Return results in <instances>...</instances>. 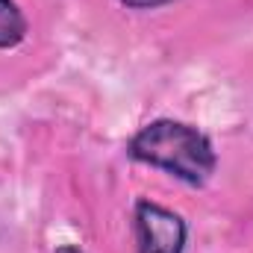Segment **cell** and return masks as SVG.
<instances>
[{
  "mask_svg": "<svg viewBox=\"0 0 253 253\" xmlns=\"http://www.w3.org/2000/svg\"><path fill=\"white\" fill-rule=\"evenodd\" d=\"M126 156L162 168L194 189L206 186L218 168V153L209 135L174 118H159L144 124L126 141Z\"/></svg>",
  "mask_w": 253,
  "mask_h": 253,
  "instance_id": "obj_1",
  "label": "cell"
},
{
  "mask_svg": "<svg viewBox=\"0 0 253 253\" xmlns=\"http://www.w3.org/2000/svg\"><path fill=\"white\" fill-rule=\"evenodd\" d=\"M135 236L138 253H183L189 242V227L180 212L159 206L153 200L135 203Z\"/></svg>",
  "mask_w": 253,
  "mask_h": 253,
  "instance_id": "obj_2",
  "label": "cell"
},
{
  "mask_svg": "<svg viewBox=\"0 0 253 253\" xmlns=\"http://www.w3.org/2000/svg\"><path fill=\"white\" fill-rule=\"evenodd\" d=\"M27 39V18L15 0H0V50H12Z\"/></svg>",
  "mask_w": 253,
  "mask_h": 253,
  "instance_id": "obj_3",
  "label": "cell"
},
{
  "mask_svg": "<svg viewBox=\"0 0 253 253\" xmlns=\"http://www.w3.org/2000/svg\"><path fill=\"white\" fill-rule=\"evenodd\" d=\"M126 9H159V6H168L174 0H121Z\"/></svg>",
  "mask_w": 253,
  "mask_h": 253,
  "instance_id": "obj_4",
  "label": "cell"
},
{
  "mask_svg": "<svg viewBox=\"0 0 253 253\" xmlns=\"http://www.w3.org/2000/svg\"><path fill=\"white\" fill-rule=\"evenodd\" d=\"M56 253H85V251L77 248V245H62V248H56Z\"/></svg>",
  "mask_w": 253,
  "mask_h": 253,
  "instance_id": "obj_5",
  "label": "cell"
}]
</instances>
